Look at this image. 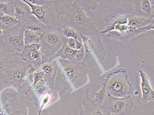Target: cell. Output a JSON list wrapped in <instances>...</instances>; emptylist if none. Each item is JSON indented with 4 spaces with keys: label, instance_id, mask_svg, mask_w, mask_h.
Listing matches in <instances>:
<instances>
[{
    "label": "cell",
    "instance_id": "1",
    "mask_svg": "<svg viewBox=\"0 0 154 115\" xmlns=\"http://www.w3.org/2000/svg\"><path fill=\"white\" fill-rule=\"evenodd\" d=\"M32 66L22 59L20 54L10 53L0 62V92L11 86L21 90L25 77Z\"/></svg>",
    "mask_w": 154,
    "mask_h": 115
},
{
    "label": "cell",
    "instance_id": "2",
    "mask_svg": "<svg viewBox=\"0 0 154 115\" xmlns=\"http://www.w3.org/2000/svg\"><path fill=\"white\" fill-rule=\"evenodd\" d=\"M23 1L31 8V15L48 28L54 26L60 27L63 17L68 11L73 1L45 0V3L42 6H35L26 0Z\"/></svg>",
    "mask_w": 154,
    "mask_h": 115
},
{
    "label": "cell",
    "instance_id": "3",
    "mask_svg": "<svg viewBox=\"0 0 154 115\" xmlns=\"http://www.w3.org/2000/svg\"><path fill=\"white\" fill-rule=\"evenodd\" d=\"M62 23L75 29L80 35L98 36L101 33L77 1H73L68 11L63 17Z\"/></svg>",
    "mask_w": 154,
    "mask_h": 115
},
{
    "label": "cell",
    "instance_id": "4",
    "mask_svg": "<svg viewBox=\"0 0 154 115\" xmlns=\"http://www.w3.org/2000/svg\"><path fill=\"white\" fill-rule=\"evenodd\" d=\"M66 38L63 35L60 28L57 26L49 27L42 34L39 44L44 62L55 60V55Z\"/></svg>",
    "mask_w": 154,
    "mask_h": 115
},
{
    "label": "cell",
    "instance_id": "5",
    "mask_svg": "<svg viewBox=\"0 0 154 115\" xmlns=\"http://www.w3.org/2000/svg\"><path fill=\"white\" fill-rule=\"evenodd\" d=\"M83 44L82 61L85 66H94L105 60L106 52L98 36L80 35Z\"/></svg>",
    "mask_w": 154,
    "mask_h": 115
},
{
    "label": "cell",
    "instance_id": "6",
    "mask_svg": "<svg viewBox=\"0 0 154 115\" xmlns=\"http://www.w3.org/2000/svg\"><path fill=\"white\" fill-rule=\"evenodd\" d=\"M105 88L107 95L116 98L131 96L134 89L128 79L126 69H122L106 78Z\"/></svg>",
    "mask_w": 154,
    "mask_h": 115
},
{
    "label": "cell",
    "instance_id": "7",
    "mask_svg": "<svg viewBox=\"0 0 154 115\" xmlns=\"http://www.w3.org/2000/svg\"><path fill=\"white\" fill-rule=\"evenodd\" d=\"M26 30L24 23L20 22L12 28L5 29L2 38L11 53L20 54L24 47V34Z\"/></svg>",
    "mask_w": 154,
    "mask_h": 115
},
{
    "label": "cell",
    "instance_id": "8",
    "mask_svg": "<svg viewBox=\"0 0 154 115\" xmlns=\"http://www.w3.org/2000/svg\"><path fill=\"white\" fill-rule=\"evenodd\" d=\"M58 59V63L60 65L61 77L66 81L75 83L81 76L86 67L82 60Z\"/></svg>",
    "mask_w": 154,
    "mask_h": 115
},
{
    "label": "cell",
    "instance_id": "9",
    "mask_svg": "<svg viewBox=\"0 0 154 115\" xmlns=\"http://www.w3.org/2000/svg\"><path fill=\"white\" fill-rule=\"evenodd\" d=\"M134 103L131 96L116 98L107 95L106 108L110 115H121L133 109Z\"/></svg>",
    "mask_w": 154,
    "mask_h": 115
},
{
    "label": "cell",
    "instance_id": "10",
    "mask_svg": "<svg viewBox=\"0 0 154 115\" xmlns=\"http://www.w3.org/2000/svg\"><path fill=\"white\" fill-rule=\"evenodd\" d=\"M20 55L24 61L31 64L35 69L41 68L44 62V59L41 51L39 44L25 46Z\"/></svg>",
    "mask_w": 154,
    "mask_h": 115
},
{
    "label": "cell",
    "instance_id": "11",
    "mask_svg": "<svg viewBox=\"0 0 154 115\" xmlns=\"http://www.w3.org/2000/svg\"><path fill=\"white\" fill-rule=\"evenodd\" d=\"M138 72L140 77V87L142 92L141 101L143 103H148L154 100V90L150 84L148 75L142 70L139 69Z\"/></svg>",
    "mask_w": 154,
    "mask_h": 115
},
{
    "label": "cell",
    "instance_id": "12",
    "mask_svg": "<svg viewBox=\"0 0 154 115\" xmlns=\"http://www.w3.org/2000/svg\"><path fill=\"white\" fill-rule=\"evenodd\" d=\"M66 39L60 49L55 55V59L61 58L63 59L82 60L84 56L83 47L80 50H74L67 45Z\"/></svg>",
    "mask_w": 154,
    "mask_h": 115
},
{
    "label": "cell",
    "instance_id": "13",
    "mask_svg": "<svg viewBox=\"0 0 154 115\" xmlns=\"http://www.w3.org/2000/svg\"><path fill=\"white\" fill-rule=\"evenodd\" d=\"M134 2L135 6V16L153 20L154 4L152 3L153 1L141 0Z\"/></svg>",
    "mask_w": 154,
    "mask_h": 115
},
{
    "label": "cell",
    "instance_id": "14",
    "mask_svg": "<svg viewBox=\"0 0 154 115\" xmlns=\"http://www.w3.org/2000/svg\"><path fill=\"white\" fill-rule=\"evenodd\" d=\"M14 17L19 21L24 22L31 14V8L23 0H14Z\"/></svg>",
    "mask_w": 154,
    "mask_h": 115
},
{
    "label": "cell",
    "instance_id": "15",
    "mask_svg": "<svg viewBox=\"0 0 154 115\" xmlns=\"http://www.w3.org/2000/svg\"><path fill=\"white\" fill-rule=\"evenodd\" d=\"M26 29H28L38 36L42 34L48 28L46 25L38 20L33 15H30L25 21Z\"/></svg>",
    "mask_w": 154,
    "mask_h": 115
},
{
    "label": "cell",
    "instance_id": "16",
    "mask_svg": "<svg viewBox=\"0 0 154 115\" xmlns=\"http://www.w3.org/2000/svg\"><path fill=\"white\" fill-rule=\"evenodd\" d=\"M20 22L15 17L3 14L0 16V28L4 30L9 29Z\"/></svg>",
    "mask_w": 154,
    "mask_h": 115
},
{
    "label": "cell",
    "instance_id": "17",
    "mask_svg": "<svg viewBox=\"0 0 154 115\" xmlns=\"http://www.w3.org/2000/svg\"><path fill=\"white\" fill-rule=\"evenodd\" d=\"M0 12L15 17L14 0H0Z\"/></svg>",
    "mask_w": 154,
    "mask_h": 115
},
{
    "label": "cell",
    "instance_id": "18",
    "mask_svg": "<svg viewBox=\"0 0 154 115\" xmlns=\"http://www.w3.org/2000/svg\"><path fill=\"white\" fill-rule=\"evenodd\" d=\"M40 41L41 36L36 35L28 29L25 30L24 34V43L25 46L39 44Z\"/></svg>",
    "mask_w": 154,
    "mask_h": 115
},
{
    "label": "cell",
    "instance_id": "19",
    "mask_svg": "<svg viewBox=\"0 0 154 115\" xmlns=\"http://www.w3.org/2000/svg\"><path fill=\"white\" fill-rule=\"evenodd\" d=\"M107 95L105 88V81H104L100 90L95 94L94 98L92 100V102L95 105L98 106L102 105L103 103L104 102L105 100H106Z\"/></svg>",
    "mask_w": 154,
    "mask_h": 115
},
{
    "label": "cell",
    "instance_id": "20",
    "mask_svg": "<svg viewBox=\"0 0 154 115\" xmlns=\"http://www.w3.org/2000/svg\"><path fill=\"white\" fill-rule=\"evenodd\" d=\"M60 28L61 30L63 35L65 38H72L75 39L76 40L81 41L80 35L75 29L64 25H62Z\"/></svg>",
    "mask_w": 154,
    "mask_h": 115
},
{
    "label": "cell",
    "instance_id": "21",
    "mask_svg": "<svg viewBox=\"0 0 154 115\" xmlns=\"http://www.w3.org/2000/svg\"><path fill=\"white\" fill-rule=\"evenodd\" d=\"M11 53L3 39L2 38L0 39V62Z\"/></svg>",
    "mask_w": 154,
    "mask_h": 115
},
{
    "label": "cell",
    "instance_id": "22",
    "mask_svg": "<svg viewBox=\"0 0 154 115\" xmlns=\"http://www.w3.org/2000/svg\"><path fill=\"white\" fill-rule=\"evenodd\" d=\"M66 43L70 47L74 50H79L83 48V44L81 41L76 40L72 38H67Z\"/></svg>",
    "mask_w": 154,
    "mask_h": 115
},
{
    "label": "cell",
    "instance_id": "23",
    "mask_svg": "<svg viewBox=\"0 0 154 115\" xmlns=\"http://www.w3.org/2000/svg\"><path fill=\"white\" fill-rule=\"evenodd\" d=\"M44 76L43 71H40V72H37L35 73L33 75L32 79H33V85H35L36 83L42 80V79L43 77Z\"/></svg>",
    "mask_w": 154,
    "mask_h": 115
},
{
    "label": "cell",
    "instance_id": "24",
    "mask_svg": "<svg viewBox=\"0 0 154 115\" xmlns=\"http://www.w3.org/2000/svg\"><path fill=\"white\" fill-rule=\"evenodd\" d=\"M26 2L35 6H42L45 3V0H26Z\"/></svg>",
    "mask_w": 154,
    "mask_h": 115
},
{
    "label": "cell",
    "instance_id": "25",
    "mask_svg": "<svg viewBox=\"0 0 154 115\" xmlns=\"http://www.w3.org/2000/svg\"><path fill=\"white\" fill-rule=\"evenodd\" d=\"M90 115H104V114L100 109H97L94 110Z\"/></svg>",
    "mask_w": 154,
    "mask_h": 115
},
{
    "label": "cell",
    "instance_id": "26",
    "mask_svg": "<svg viewBox=\"0 0 154 115\" xmlns=\"http://www.w3.org/2000/svg\"><path fill=\"white\" fill-rule=\"evenodd\" d=\"M4 31V29L0 28V39L2 38V37L3 35Z\"/></svg>",
    "mask_w": 154,
    "mask_h": 115
},
{
    "label": "cell",
    "instance_id": "27",
    "mask_svg": "<svg viewBox=\"0 0 154 115\" xmlns=\"http://www.w3.org/2000/svg\"><path fill=\"white\" fill-rule=\"evenodd\" d=\"M2 14H3V13H2V12H0V16H1V15H2Z\"/></svg>",
    "mask_w": 154,
    "mask_h": 115
},
{
    "label": "cell",
    "instance_id": "28",
    "mask_svg": "<svg viewBox=\"0 0 154 115\" xmlns=\"http://www.w3.org/2000/svg\"></svg>",
    "mask_w": 154,
    "mask_h": 115
}]
</instances>
